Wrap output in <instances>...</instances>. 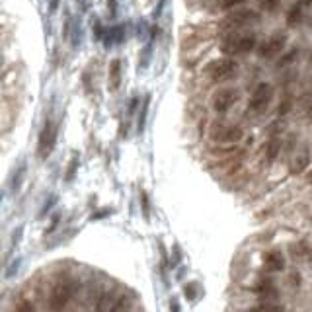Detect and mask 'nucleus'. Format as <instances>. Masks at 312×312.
Returning <instances> with one entry per match:
<instances>
[{
  "mask_svg": "<svg viewBox=\"0 0 312 312\" xmlns=\"http://www.w3.org/2000/svg\"><path fill=\"white\" fill-rule=\"evenodd\" d=\"M256 47V36L252 33H242L240 29L236 31H228L223 41H221V51L228 55V57H236V55H244Z\"/></svg>",
  "mask_w": 312,
  "mask_h": 312,
  "instance_id": "1",
  "label": "nucleus"
},
{
  "mask_svg": "<svg viewBox=\"0 0 312 312\" xmlns=\"http://www.w3.org/2000/svg\"><path fill=\"white\" fill-rule=\"evenodd\" d=\"M260 22V14L248 10V8H234L232 12H228L221 20V31H236V29H244L248 25Z\"/></svg>",
  "mask_w": 312,
  "mask_h": 312,
  "instance_id": "2",
  "label": "nucleus"
},
{
  "mask_svg": "<svg viewBox=\"0 0 312 312\" xmlns=\"http://www.w3.org/2000/svg\"><path fill=\"white\" fill-rule=\"evenodd\" d=\"M238 71H240V66H238V62L232 61V59H217V61L209 62V64L205 66V75L209 76L211 80H215V82L232 80V78H236L238 76Z\"/></svg>",
  "mask_w": 312,
  "mask_h": 312,
  "instance_id": "3",
  "label": "nucleus"
},
{
  "mask_svg": "<svg viewBox=\"0 0 312 312\" xmlns=\"http://www.w3.org/2000/svg\"><path fill=\"white\" fill-rule=\"evenodd\" d=\"M76 291V281L73 279H64V281H59L53 291H51L49 295V308L53 312H61L66 304H68V300L73 299V295H75Z\"/></svg>",
  "mask_w": 312,
  "mask_h": 312,
  "instance_id": "4",
  "label": "nucleus"
},
{
  "mask_svg": "<svg viewBox=\"0 0 312 312\" xmlns=\"http://www.w3.org/2000/svg\"><path fill=\"white\" fill-rule=\"evenodd\" d=\"M209 137L215 143H238L244 137V131L238 125H230L225 121H215L209 127Z\"/></svg>",
  "mask_w": 312,
  "mask_h": 312,
  "instance_id": "5",
  "label": "nucleus"
},
{
  "mask_svg": "<svg viewBox=\"0 0 312 312\" xmlns=\"http://www.w3.org/2000/svg\"><path fill=\"white\" fill-rule=\"evenodd\" d=\"M271 100H273V86L267 82H260L248 101V110L252 113H263L269 108Z\"/></svg>",
  "mask_w": 312,
  "mask_h": 312,
  "instance_id": "6",
  "label": "nucleus"
},
{
  "mask_svg": "<svg viewBox=\"0 0 312 312\" xmlns=\"http://www.w3.org/2000/svg\"><path fill=\"white\" fill-rule=\"evenodd\" d=\"M238 98H240V94H238L236 88H223V90L215 92V96H213V100H211V106L215 112L225 113L236 103Z\"/></svg>",
  "mask_w": 312,
  "mask_h": 312,
  "instance_id": "7",
  "label": "nucleus"
},
{
  "mask_svg": "<svg viewBox=\"0 0 312 312\" xmlns=\"http://www.w3.org/2000/svg\"><path fill=\"white\" fill-rule=\"evenodd\" d=\"M285 43H287V36L279 31V33H273L269 39H265L262 45H260L258 53H260L262 59H273V57H277L283 51Z\"/></svg>",
  "mask_w": 312,
  "mask_h": 312,
  "instance_id": "8",
  "label": "nucleus"
},
{
  "mask_svg": "<svg viewBox=\"0 0 312 312\" xmlns=\"http://www.w3.org/2000/svg\"><path fill=\"white\" fill-rule=\"evenodd\" d=\"M55 135H57L55 127H53L51 121H47L45 127H43V131H41V135H39V158H47L49 156V152L55 147Z\"/></svg>",
  "mask_w": 312,
  "mask_h": 312,
  "instance_id": "9",
  "label": "nucleus"
},
{
  "mask_svg": "<svg viewBox=\"0 0 312 312\" xmlns=\"http://www.w3.org/2000/svg\"><path fill=\"white\" fill-rule=\"evenodd\" d=\"M244 0H205V8L209 12L217 14V12H226V10H234L238 4H242Z\"/></svg>",
  "mask_w": 312,
  "mask_h": 312,
  "instance_id": "10",
  "label": "nucleus"
},
{
  "mask_svg": "<svg viewBox=\"0 0 312 312\" xmlns=\"http://www.w3.org/2000/svg\"><path fill=\"white\" fill-rule=\"evenodd\" d=\"M263 265H265V269H269V271H281V269L285 267V258H283L281 252L271 250V252H267V254L263 256Z\"/></svg>",
  "mask_w": 312,
  "mask_h": 312,
  "instance_id": "11",
  "label": "nucleus"
},
{
  "mask_svg": "<svg viewBox=\"0 0 312 312\" xmlns=\"http://www.w3.org/2000/svg\"><path fill=\"white\" fill-rule=\"evenodd\" d=\"M304 2L300 0V2H295L293 6H291V10H289L287 14V24L291 25V27H295V25L300 24V20H302V16H304Z\"/></svg>",
  "mask_w": 312,
  "mask_h": 312,
  "instance_id": "12",
  "label": "nucleus"
},
{
  "mask_svg": "<svg viewBox=\"0 0 312 312\" xmlns=\"http://www.w3.org/2000/svg\"><path fill=\"white\" fill-rule=\"evenodd\" d=\"M119 84H121V61L115 59L110 64V90L115 92L119 88Z\"/></svg>",
  "mask_w": 312,
  "mask_h": 312,
  "instance_id": "13",
  "label": "nucleus"
},
{
  "mask_svg": "<svg viewBox=\"0 0 312 312\" xmlns=\"http://www.w3.org/2000/svg\"><path fill=\"white\" fill-rule=\"evenodd\" d=\"M125 38V29L123 25H115L110 29V33H108V38H106V47H112L115 43H121Z\"/></svg>",
  "mask_w": 312,
  "mask_h": 312,
  "instance_id": "14",
  "label": "nucleus"
},
{
  "mask_svg": "<svg viewBox=\"0 0 312 312\" xmlns=\"http://www.w3.org/2000/svg\"><path fill=\"white\" fill-rule=\"evenodd\" d=\"M115 300L117 299H113V293H103L98 299V304H96V310L94 312H110Z\"/></svg>",
  "mask_w": 312,
  "mask_h": 312,
  "instance_id": "15",
  "label": "nucleus"
},
{
  "mask_svg": "<svg viewBox=\"0 0 312 312\" xmlns=\"http://www.w3.org/2000/svg\"><path fill=\"white\" fill-rule=\"evenodd\" d=\"M256 293H260L262 299H275V297H277V291H275L271 281H262V283L256 287Z\"/></svg>",
  "mask_w": 312,
  "mask_h": 312,
  "instance_id": "16",
  "label": "nucleus"
},
{
  "mask_svg": "<svg viewBox=\"0 0 312 312\" xmlns=\"http://www.w3.org/2000/svg\"><path fill=\"white\" fill-rule=\"evenodd\" d=\"M279 150H281V141H279V138H271V141H269V145H267V149H265V156H267V160H269V162L277 158Z\"/></svg>",
  "mask_w": 312,
  "mask_h": 312,
  "instance_id": "17",
  "label": "nucleus"
},
{
  "mask_svg": "<svg viewBox=\"0 0 312 312\" xmlns=\"http://www.w3.org/2000/svg\"><path fill=\"white\" fill-rule=\"evenodd\" d=\"M129 306H131V299H129L127 295H121L119 299L113 302V306L110 312H129Z\"/></svg>",
  "mask_w": 312,
  "mask_h": 312,
  "instance_id": "18",
  "label": "nucleus"
},
{
  "mask_svg": "<svg viewBox=\"0 0 312 312\" xmlns=\"http://www.w3.org/2000/svg\"><path fill=\"white\" fill-rule=\"evenodd\" d=\"M306 166H308V154H300L299 158L293 162V172H295V174H299L300 170H304Z\"/></svg>",
  "mask_w": 312,
  "mask_h": 312,
  "instance_id": "19",
  "label": "nucleus"
},
{
  "mask_svg": "<svg viewBox=\"0 0 312 312\" xmlns=\"http://www.w3.org/2000/svg\"><path fill=\"white\" fill-rule=\"evenodd\" d=\"M297 55H299V49H291V51L287 53V55H285V57H281V61L277 62V66L281 68V66H285V64H289V62H293V61H295V57H297Z\"/></svg>",
  "mask_w": 312,
  "mask_h": 312,
  "instance_id": "20",
  "label": "nucleus"
},
{
  "mask_svg": "<svg viewBox=\"0 0 312 312\" xmlns=\"http://www.w3.org/2000/svg\"><path fill=\"white\" fill-rule=\"evenodd\" d=\"M149 100L147 98L145 103H143V112H141V117H138V133H143V129H145V121H147V112H149Z\"/></svg>",
  "mask_w": 312,
  "mask_h": 312,
  "instance_id": "21",
  "label": "nucleus"
},
{
  "mask_svg": "<svg viewBox=\"0 0 312 312\" xmlns=\"http://www.w3.org/2000/svg\"><path fill=\"white\" fill-rule=\"evenodd\" d=\"M279 2H281V0H263V10H269V12H273L275 8H277V6H279Z\"/></svg>",
  "mask_w": 312,
  "mask_h": 312,
  "instance_id": "22",
  "label": "nucleus"
},
{
  "mask_svg": "<svg viewBox=\"0 0 312 312\" xmlns=\"http://www.w3.org/2000/svg\"><path fill=\"white\" fill-rule=\"evenodd\" d=\"M18 312H36V308H33V304L29 300H22L20 306H18Z\"/></svg>",
  "mask_w": 312,
  "mask_h": 312,
  "instance_id": "23",
  "label": "nucleus"
},
{
  "mask_svg": "<svg viewBox=\"0 0 312 312\" xmlns=\"http://www.w3.org/2000/svg\"><path fill=\"white\" fill-rule=\"evenodd\" d=\"M291 103H293V100L291 98H287V100L281 101V108H279V115H285V113L291 110Z\"/></svg>",
  "mask_w": 312,
  "mask_h": 312,
  "instance_id": "24",
  "label": "nucleus"
},
{
  "mask_svg": "<svg viewBox=\"0 0 312 312\" xmlns=\"http://www.w3.org/2000/svg\"><path fill=\"white\" fill-rule=\"evenodd\" d=\"M20 263H22L20 258H18V260H14L12 265H10V269L6 271V277H14V273H16V271H18V267H20Z\"/></svg>",
  "mask_w": 312,
  "mask_h": 312,
  "instance_id": "25",
  "label": "nucleus"
},
{
  "mask_svg": "<svg viewBox=\"0 0 312 312\" xmlns=\"http://www.w3.org/2000/svg\"><path fill=\"white\" fill-rule=\"evenodd\" d=\"M22 232H24V228H22V226H20V228H18V232H14L12 244H18V242H20V236H22Z\"/></svg>",
  "mask_w": 312,
  "mask_h": 312,
  "instance_id": "26",
  "label": "nucleus"
},
{
  "mask_svg": "<svg viewBox=\"0 0 312 312\" xmlns=\"http://www.w3.org/2000/svg\"><path fill=\"white\" fill-rule=\"evenodd\" d=\"M248 312H269V306H258V308H252Z\"/></svg>",
  "mask_w": 312,
  "mask_h": 312,
  "instance_id": "27",
  "label": "nucleus"
},
{
  "mask_svg": "<svg viewBox=\"0 0 312 312\" xmlns=\"http://www.w3.org/2000/svg\"><path fill=\"white\" fill-rule=\"evenodd\" d=\"M170 310H172V312H180V306H178V302H176V300H172V302H170Z\"/></svg>",
  "mask_w": 312,
  "mask_h": 312,
  "instance_id": "28",
  "label": "nucleus"
},
{
  "mask_svg": "<svg viewBox=\"0 0 312 312\" xmlns=\"http://www.w3.org/2000/svg\"><path fill=\"white\" fill-rule=\"evenodd\" d=\"M304 2V6H308V4H312V0H302Z\"/></svg>",
  "mask_w": 312,
  "mask_h": 312,
  "instance_id": "29",
  "label": "nucleus"
},
{
  "mask_svg": "<svg viewBox=\"0 0 312 312\" xmlns=\"http://www.w3.org/2000/svg\"><path fill=\"white\" fill-rule=\"evenodd\" d=\"M0 299H2V295H0Z\"/></svg>",
  "mask_w": 312,
  "mask_h": 312,
  "instance_id": "30",
  "label": "nucleus"
},
{
  "mask_svg": "<svg viewBox=\"0 0 312 312\" xmlns=\"http://www.w3.org/2000/svg\"><path fill=\"white\" fill-rule=\"evenodd\" d=\"M310 59H312V55H310Z\"/></svg>",
  "mask_w": 312,
  "mask_h": 312,
  "instance_id": "31",
  "label": "nucleus"
}]
</instances>
